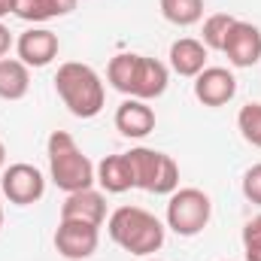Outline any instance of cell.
I'll use <instances>...</instances> for the list:
<instances>
[{
  "mask_svg": "<svg viewBox=\"0 0 261 261\" xmlns=\"http://www.w3.org/2000/svg\"><path fill=\"white\" fill-rule=\"evenodd\" d=\"M55 91L76 119H94V116H100V110L107 103L100 73L94 67L82 64V61H67V64L58 67Z\"/></svg>",
  "mask_w": 261,
  "mask_h": 261,
  "instance_id": "cell-1",
  "label": "cell"
},
{
  "mask_svg": "<svg viewBox=\"0 0 261 261\" xmlns=\"http://www.w3.org/2000/svg\"><path fill=\"white\" fill-rule=\"evenodd\" d=\"M107 231H110L116 246H122L125 252L137 255V258H146V255H152L164 246L161 219H155L143 206H119L107 219Z\"/></svg>",
  "mask_w": 261,
  "mask_h": 261,
  "instance_id": "cell-2",
  "label": "cell"
},
{
  "mask_svg": "<svg viewBox=\"0 0 261 261\" xmlns=\"http://www.w3.org/2000/svg\"><path fill=\"white\" fill-rule=\"evenodd\" d=\"M46 152H49V176L61 192H67V195L82 192V189H91L97 182L94 179V164L88 161V155L76 146V140L67 130H52L49 134Z\"/></svg>",
  "mask_w": 261,
  "mask_h": 261,
  "instance_id": "cell-3",
  "label": "cell"
},
{
  "mask_svg": "<svg viewBox=\"0 0 261 261\" xmlns=\"http://www.w3.org/2000/svg\"><path fill=\"white\" fill-rule=\"evenodd\" d=\"M130 170H134V189H143L149 195H173L179 189V167L170 155L158 149L137 146L128 152Z\"/></svg>",
  "mask_w": 261,
  "mask_h": 261,
  "instance_id": "cell-4",
  "label": "cell"
},
{
  "mask_svg": "<svg viewBox=\"0 0 261 261\" xmlns=\"http://www.w3.org/2000/svg\"><path fill=\"white\" fill-rule=\"evenodd\" d=\"M213 216V200L200 189H176L167 200V228L179 237H197Z\"/></svg>",
  "mask_w": 261,
  "mask_h": 261,
  "instance_id": "cell-5",
  "label": "cell"
},
{
  "mask_svg": "<svg viewBox=\"0 0 261 261\" xmlns=\"http://www.w3.org/2000/svg\"><path fill=\"white\" fill-rule=\"evenodd\" d=\"M0 189H3V195H6L9 203L31 206V203H37L40 197L46 195V176L40 173V167H34L28 161H18V164L3 167Z\"/></svg>",
  "mask_w": 261,
  "mask_h": 261,
  "instance_id": "cell-6",
  "label": "cell"
},
{
  "mask_svg": "<svg viewBox=\"0 0 261 261\" xmlns=\"http://www.w3.org/2000/svg\"><path fill=\"white\" fill-rule=\"evenodd\" d=\"M100 243V228L88 225V222H76V219H61L58 231H55V249L67 261H82L91 258L97 252Z\"/></svg>",
  "mask_w": 261,
  "mask_h": 261,
  "instance_id": "cell-7",
  "label": "cell"
},
{
  "mask_svg": "<svg viewBox=\"0 0 261 261\" xmlns=\"http://www.w3.org/2000/svg\"><path fill=\"white\" fill-rule=\"evenodd\" d=\"M167 82H170V73H167V67L161 64L158 58L137 55L134 73H130V85H128V97L155 100V97H161L167 91Z\"/></svg>",
  "mask_w": 261,
  "mask_h": 261,
  "instance_id": "cell-8",
  "label": "cell"
},
{
  "mask_svg": "<svg viewBox=\"0 0 261 261\" xmlns=\"http://www.w3.org/2000/svg\"><path fill=\"white\" fill-rule=\"evenodd\" d=\"M237 94V79L228 67H203L195 76V97L203 107H225Z\"/></svg>",
  "mask_w": 261,
  "mask_h": 261,
  "instance_id": "cell-9",
  "label": "cell"
},
{
  "mask_svg": "<svg viewBox=\"0 0 261 261\" xmlns=\"http://www.w3.org/2000/svg\"><path fill=\"white\" fill-rule=\"evenodd\" d=\"M58 34H52L49 28H31L15 40V52L18 61L24 67H49L58 58Z\"/></svg>",
  "mask_w": 261,
  "mask_h": 261,
  "instance_id": "cell-10",
  "label": "cell"
},
{
  "mask_svg": "<svg viewBox=\"0 0 261 261\" xmlns=\"http://www.w3.org/2000/svg\"><path fill=\"white\" fill-rule=\"evenodd\" d=\"M228 61L234 67H255L261 61V31L252 21H234V28L228 31L225 49Z\"/></svg>",
  "mask_w": 261,
  "mask_h": 261,
  "instance_id": "cell-11",
  "label": "cell"
},
{
  "mask_svg": "<svg viewBox=\"0 0 261 261\" xmlns=\"http://www.w3.org/2000/svg\"><path fill=\"white\" fill-rule=\"evenodd\" d=\"M61 219H76V222H88V225L100 228L107 222V197L97 189L70 192L61 203Z\"/></svg>",
  "mask_w": 261,
  "mask_h": 261,
  "instance_id": "cell-12",
  "label": "cell"
},
{
  "mask_svg": "<svg viewBox=\"0 0 261 261\" xmlns=\"http://www.w3.org/2000/svg\"><path fill=\"white\" fill-rule=\"evenodd\" d=\"M116 128L130 140H143L155 130V110L146 100L128 97L119 110H116Z\"/></svg>",
  "mask_w": 261,
  "mask_h": 261,
  "instance_id": "cell-13",
  "label": "cell"
},
{
  "mask_svg": "<svg viewBox=\"0 0 261 261\" xmlns=\"http://www.w3.org/2000/svg\"><path fill=\"white\" fill-rule=\"evenodd\" d=\"M94 179L107 195H125L134 189V170H130L128 152L122 155H107L97 167H94Z\"/></svg>",
  "mask_w": 261,
  "mask_h": 261,
  "instance_id": "cell-14",
  "label": "cell"
},
{
  "mask_svg": "<svg viewBox=\"0 0 261 261\" xmlns=\"http://www.w3.org/2000/svg\"><path fill=\"white\" fill-rule=\"evenodd\" d=\"M206 46L200 43V40H192V37H182V40H176L173 46H170V67H173V73H179V76H192L195 79L197 73L206 67Z\"/></svg>",
  "mask_w": 261,
  "mask_h": 261,
  "instance_id": "cell-15",
  "label": "cell"
},
{
  "mask_svg": "<svg viewBox=\"0 0 261 261\" xmlns=\"http://www.w3.org/2000/svg\"><path fill=\"white\" fill-rule=\"evenodd\" d=\"M76 9V0H12V15H18L21 21H52V18H64Z\"/></svg>",
  "mask_w": 261,
  "mask_h": 261,
  "instance_id": "cell-16",
  "label": "cell"
},
{
  "mask_svg": "<svg viewBox=\"0 0 261 261\" xmlns=\"http://www.w3.org/2000/svg\"><path fill=\"white\" fill-rule=\"evenodd\" d=\"M31 88V67L18 58H0V100H21Z\"/></svg>",
  "mask_w": 261,
  "mask_h": 261,
  "instance_id": "cell-17",
  "label": "cell"
},
{
  "mask_svg": "<svg viewBox=\"0 0 261 261\" xmlns=\"http://www.w3.org/2000/svg\"><path fill=\"white\" fill-rule=\"evenodd\" d=\"M161 15L176 28H192L203 18V0H161Z\"/></svg>",
  "mask_w": 261,
  "mask_h": 261,
  "instance_id": "cell-18",
  "label": "cell"
},
{
  "mask_svg": "<svg viewBox=\"0 0 261 261\" xmlns=\"http://www.w3.org/2000/svg\"><path fill=\"white\" fill-rule=\"evenodd\" d=\"M234 15H228V12H216V15H210L206 21H203V31H200V43L206 46V49H216V52H222L225 49V40H228V31L234 28Z\"/></svg>",
  "mask_w": 261,
  "mask_h": 261,
  "instance_id": "cell-19",
  "label": "cell"
},
{
  "mask_svg": "<svg viewBox=\"0 0 261 261\" xmlns=\"http://www.w3.org/2000/svg\"><path fill=\"white\" fill-rule=\"evenodd\" d=\"M237 128L249 146L261 149V103H246L237 113Z\"/></svg>",
  "mask_w": 261,
  "mask_h": 261,
  "instance_id": "cell-20",
  "label": "cell"
},
{
  "mask_svg": "<svg viewBox=\"0 0 261 261\" xmlns=\"http://www.w3.org/2000/svg\"><path fill=\"white\" fill-rule=\"evenodd\" d=\"M243 252L246 261H261V213L243 225Z\"/></svg>",
  "mask_w": 261,
  "mask_h": 261,
  "instance_id": "cell-21",
  "label": "cell"
},
{
  "mask_svg": "<svg viewBox=\"0 0 261 261\" xmlns=\"http://www.w3.org/2000/svg\"><path fill=\"white\" fill-rule=\"evenodd\" d=\"M243 197L249 200V203H255L261 206V164H252L246 173H243Z\"/></svg>",
  "mask_w": 261,
  "mask_h": 261,
  "instance_id": "cell-22",
  "label": "cell"
},
{
  "mask_svg": "<svg viewBox=\"0 0 261 261\" xmlns=\"http://www.w3.org/2000/svg\"><path fill=\"white\" fill-rule=\"evenodd\" d=\"M9 49H12V34H9V28L0 21V58H6Z\"/></svg>",
  "mask_w": 261,
  "mask_h": 261,
  "instance_id": "cell-23",
  "label": "cell"
},
{
  "mask_svg": "<svg viewBox=\"0 0 261 261\" xmlns=\"http://www.w3.org/2000/svg\"><path fill=\"white\" fill-rule=\"evenodd\" d=\"M12 12V0H0V18Z\"/></svg>",
  "mask_w": 261,
  "mask_h": 261,
  "instance_id": "cell-24",
  "label": "cell"
},
{
  "mask_svg": "<svg viewBox=\"0 0 261 261\" xmlns=\"http://www.w3.org/2000/svg\"><path fill=\"white\" fill-rule=\"evenodd\" d=\"M3 164H6V146H3V140H0V173H3Z\"/></svg>",
  "mask_w": 261,
  "mask_h": 261,
  "instance_id": "cell-25",
  "label": "cell"
},
{
  "mask_svg": "<svg viewBox=\"0 0 261 261\" xmlns=\"http://www.w3.org/2000/svg\"><path fill=\"white\" fill-rule=\"evenodd\" d=\"M0 228H3V210H0Z\"/></svg>",
  "mask_w": 261,
  "mask_h": 261,
  "instance_id": "cell-26",
  "label": "cell"
}]
</instances>
